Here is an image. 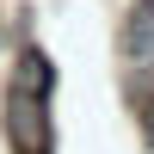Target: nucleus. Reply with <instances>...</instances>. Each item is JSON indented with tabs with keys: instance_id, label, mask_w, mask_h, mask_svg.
I'll return each mask as SVG.
<instances>
[{
	"instance_id": "423d86ee",
	"label": "nucleus",
	"mask_w": 154,
	"mask_h": 154,
	"mask_svg": "<svg viewBox=\"0 0 154 154\" xmlns=\"http://www.w3.org/2000/svg\"><path fill=\"white\" fill-rule=\"evenodd\" d=\"M6 49H12V31H6V19H0V62H6Z\"/></svg>"
},
{
	"instance_id": "20e7f679",
	"label": "nucleus",
	"mask_w": 154,
	"mask_h": 154,
	"mask_svg": "<svg viewBox=\"0 0 154 154\" xmlns=\"http://www.w3.org/2000/svg\"><path fill=\"white\" fill-rule=\"evenodd\" d=\"M123 105L130 111L154 105V68H123Z\"/></svg>"
},
{
	"instance_id": "f257e3e1",
	"label": "nucleus",
	"mask_w": 154,
	"mask_h": 154,
	"mask_svg": "<svg viewBox=\"0 0 154 154\" xmlns=\"http://www.w3.org/2000/svg\"><path fill=\"white\" fill-rule=\"evenodd\" d=\"M0 136H6V154H56L49 99L19 93V86H0Z\"/></svg>"
},
{
	"instance_id": "f03ea898",
	"label": "nucleus",
	"mask_w": 154,
	"mask_h": 154,
	"mask_svg": "<svg viewBox=\"0 0 154 154\" xmlns=\"http://www.w3.org/2000/svg\"><path fill=\"white\" fill-rule=\"evenodd\" d=\"M56 56H49L37 37H19V43L6 49V62H0V86H19V93H37V99H56Z\"/></svg>"
},
{
	"instance_id": "39448f33",
	"label": "nucleus",
	"mask_w": 154,
	"mask_h": 154,
	"mask_svg": "<svg viewBox=\"0 0 154 154\" xmlns=\"http://www.w3.org/2000/svg\"><path fill=\"white\" fill-rule=\"evenodd\" d=\"M136 130H142V142H148V154H154V105L136 111Z\"/></svg>"
},
{
	"instance_id": "7ed1b4c3",
	"label": "nucleus",
	"mask_w": 154,
	"mask_h": 154,
	"mask_svg": "<svg viewBox=\"0 0 154 154\" xmlns=\"http://www.w3.org/2000/svg\"><path fill=\"white\" fill-rule=\"evenodd\" d=\"M117 68H154V0L123 6V19H117Z\"/></svg>"
}]
</instances>
